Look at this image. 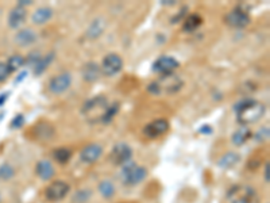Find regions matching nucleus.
I'll return each mask as SVG.
<instances>
[{
	"label": "nucleus",
	"instance_id": "1",
	"mask_svg": "<svg viewBox=\"0 0 270 203\" xmlns=\"http://www.w3.org/2000/svg\"><path fill=\"white\" fill-rule=\"evenodd\" d=\"M234 111L236 114V119L238 122L242 125H248L257 122L258 119L264 117L266 107L265 104L259 103V102L246 98V99H241L234 106Z\"/></svg>",
	"mask_w": 270,
	"mask_h": 203
},
{
	"label": "nucleus",
	"instance_id": "2",
	"mask_svg": "<svg viewBox=\"0 0 270 203\" xmlns=\"http://www.w3.org/2000/svg\"><path fill=\"white\" fill-rule=\"evenodd\" d=\"M107 108L108 101L106 96H93L85 102L84 106L81 108V114H83L85 121H88L90 124H97V122L103 121Z\"/></svg>",
	"mask_w": 270,
	"mask_h": 203
},
{
	"label": "nucleus",
	"instance_id": "3",
	"mask_svg": "<svg viewBox=\"0 0 270 203\" xmlns=\"http://www.w3.org/2000/svg\"><path fill=\"white\" fill-rule=\"evenodd\" d=\"M227 203H259L258 192L248 184H235L225 194Z\"/></svg>",
	"mask_w": 270,
	"mask_h": 203
},
{
	"label": "nucleus",
	"instance_id": "4",
	"mask_svg": "<svg viewBox=\"0 0 270 203\" xmlns=\"http://www.w3.org/2000/svg\"><path fill=\"white\" fill-rule=\"evenodd\" d=\"M122 176H123V183L126 186H135L146 179L147 169L138 165L136 163L129 161L122 165Z\"/></svg>",
	"mask_w": 270,
	"mask_h": 203
},
{
	"label": "nucleus",
	"instance_id": "5",
	"mask_svg": "<svg viewBox=\"0 0 270 203\" xmlns=\"http://www.w3.org/2000/svg\"><path fill=\"white\" fill-rule=\"evenodd\" d=\"M225 22L227 26L234 28H243L250 25L251 19L248 12L242 7H235L230 12H227L225 17Z\"/></svg>",
	"mask_w": 270,
	"mask_h": 203
},
{
	"label": "nucleus",
	"instance_id": "6",
	"mask_svg": "<svg viewBox=\"0 0 270 203\" xmlns=\"http://www.w3.org/2000/svg\"><path fill=\"white\" fill-rule=\"evenodd\" d=\"M69 191H70V186L68 184L67 181L56 180L46 187L45 198L49 202H58V201H62L64 198L67 197Z\"/></svg>",
	"mask_w": 270,
	"mask_h": 203
},
{
	"label": "nucleus",
	"instance_id": "7",
	"mask_svg": "<svg viewBox=\"0 0 270 203\" xmlns=\"http://www.w3.org/2000/svg\"><path fill=\"white\" fill-rule=\"evenodd\" d=\"M123 68V60L122 57L116 54V53H110L103 58L101 62V74L106 76H115L118 75Z\"/></svg>",
	"mask_w": 270,
	"mask_h": 203
},
{
	"label": "nucleus",
	"instance_id": "8",
	"mask_svg": "<svg viewBox=\"0 0 270 203\" xmlns=\"http://www.w3.org/2000/svg\"><path fill=\"white\" fill-rule=\"evenodd\" d=\"M131 156H133V149L130 148V145H127L126 142H119L110 153V160L113 165H123L129 163Z\"/></svg>",
	"mask_w": 270,
	"mask_h": 203
},
{
	"label": "nucleus",
	"instance_id": "9",
	"mask_svg": "<svg viewBox=\"0 0 270 203\" xmlns=\"http://www.w3.org/2000/svg\"><path fill=\"white\" fill-rule=\"evenodd\" d=\"M180 67V62L172 56H161L153 64V71L159 75L173 74L177 68Z\"/></svg>",
	"mask_w": 270,
	"mask_h": 203
},
{
	"label": "nucleus",
	"instance_id": "10",
	"mask_svg": "<svg viewBox=\"0 0 270 203\" xmlns=\"http://www.w3.org/2000/svg\"><path fill=\"white\" fill-rule=\"evenodd\" d=\"M159 87V91L162 94L163 91L168 92V94H173V92H177L180 90L181 85H182V81L179 76H176L173 74L169 75H161V77L158 79V81H156Z\"/></svg>",
	"mask_w": 270,
	"mask_h": 203
},
{
	"label": "nucleus",
	"instance_id": "11",
	"mask_svg": "<svg viewBox=\"0 0 270 203\" xmlns=\"http://www.w3.org/2000/svg\"><path fill=\"white\" fill-rule=\"evenodd\" d=\"M169 130V121L165 118L154 119L143 127V134L149 138H157Z\"/></svg>",
	"mask_w": 270,
	"mask_h": 203
},
{
	"label": "nucleus",
	"instance_id": "12",
	"mask_svg": "<svg viewBox=\"0 0 270 203\" xmlns=\"http://www.w3.org/2000/svg\"><path fill=\"white\" fill-rule=\"evenodd\" d=\"M70 84H72V76H70V74H68V72H64V74L57 75V76H54L50 80L49 90L53 94L60 95V94H64L65 91H68Z\"/></svg>",
	"mask_w": 270,
	"mask_h": 203
},
{
	"label": "nucleus",
	"instance_id": "13",
	"mask_svg": "<svg viewBox=\"0 0 270 203\" xmlns=\"http://www.w3.org/2000/svg\"><path fill=\"white\" fill-rule=\"evenodd\" d=\"M101 154H103V147H101L100 144L93 142V144L87 145L81 151V153H80V160L84 164H93L100 158Z\"/></svg>",
	"mask_w": 270,
	"mask_h": 203
},
{
	"label": "nucleus",
	"instance_id": "14",
	"mask_svg": "<svg viewBox=\"0 0 270 203\" xmlns=\"http://www.w3.org/2000/svg\"><path fill=\"white\" fill-rule=\"evenodd\" d=\"M35 172H37V175H38L41 180L44 181L50 180V179H53V176L56 175V169L53 167V164L50 161H47V160L38 161L35 165Z\"/></svg>",
	"mask_w": 270,
	"mask_h": 203
},
{
	"label": "nucleus",
	"instance_id": "15",
	"mask_svg": "<svg viewBox=\"0 0 270 203\" xmlns=\"http://www.w3.org/2000/svg\"><path fill=\"white\" fill-rule=\"evenodd\" d=\"M26 17H27L26 8L19 6L14 7L8 15V26L11 28H19L26 21Z\"/></svg>",
	"mask_w": 270,
	"mask_h": 203
},
{
	"label": "nucleus",
	"instance_id": "16",
	"mask_svg": "<svg viewBox=\"0 0 270 203\" xmlns=\"http://www.w3.org/2000/svg\"><path fill=\"white\" fill-rule=\"evenodd\" d=\"M101 74L100 67L96 64L95 61L87 62L83 69H81V75H83V79L88 83H93L96 80L99 79V76Z\"/></svg>",
	"mask_w": 270,
	"mask_h": 203
},
{
	"label": "nucleus",
	"instance_id": "17",
	"mask_svg": "<svg viewBox=\"0 0 270 203\" xmlns=\"http://www.w3.org/2000/svg\"><path fill=\"white\" fill-rule=\"evenodd\" d=\"M15 41H17L18 45L21 46L31 45V44H34L37 41V33L34 30H31V28H22L15 35Z\"/></svg>",
	"mask_w": 270,
	"mask_h": 203
},
{
	"label": "nucleus",
	"instance_id": "18",
	"mask_svg": "<svg viewBox=\"0 0 270 203\" xmlns=\"http://www.w3.org/2000/svg\"><path fill=\"white\" fill-rule=\"evenodd\" d=\"M104 28H106L104 21L101 18H97L95 21H92V23L90 25V27L87 30V37L90 38V40H96V38H99L101 34H103Z\"/></svg>",
	"mask_w": 270,
	"mask_h": 203
},
{
	"label": "nucleus",
	"instance_id": "19",
	"mask_svg": "<svg viewBox=\"0 0 270 203\" xmlns=\"http://www.w3.org/2000/svg\"><path fill=\"white\" fill-rule=\"evenodd\" d=\"M34 133H35V137L38 140L46 141V140H50L51 137L54 135V129L51 127V125L46 124V122H41V124L35 126Z\"/></svg>",
	"mask_w": 270,
	"mask_h": 203
},
{
	"label": "nucleus",
	"instance_id": "20",
	"mask_svg": "<svg viewBox=\"0 0 270 203\" xmlns=\"http://www.w3.org/2000/svg\"><path fill=\"white\" fill-rule=\"evenodd\" d=\"M51 17H53V10L50 7H40L37 11L34 12L31 19L35 25H45L47 21H50Z\"/></svg>",
	"mask_w": 270,
	"mask_h": 203
},
{
	"label": "nucleus",
	"instance_id": "21",
	"mask_svg": "<svg viewBox=\"0 0 270 203\" xmlns=\"http://www.w3.org/2000/svg\"><path fill=\"white\" fill-rule=\"evenodd\" d=\"M251 137H253L251 130L243 126V127H241L239 130H236L235 133L232 134V138H231V140L234 142V145H236V147H242L243 144H246Z\"/></svg>",
	"mask_w": 270,
	"mask_h": 203
},
{
	"label": "nucleus",
	"instance_id": "22",
	"mask_svg": "<svg viewBox=\"0 0 270 203\" xmlns=\"http://www.w3.org/2000/svg\"><path fill=\"white\" fill-rule=\"evenodd\" d=\"M239 154L235 152H227L225 156H222V158H219V161H218V165H219L220 168H232L234 165L239 163Z\"/></svg>",
	"mask_w": 270,
	"mask_h": 203
},
{
	"label": "nucleus",
	"instance_id": "23",
	"mask_svg": "<svg viewBox=\"0 0 270 203\" xmlns=\"http://www.w3.org/2000/svg\"><path fill=\"white\" fill-rule=\"evenodd\" d=\"M202 18L200 15H197V14H191V15H188L186 19L184 21V26H182V30L184 31H188V33H191V31H195L196 28H199L202 26Z\"/></svg>",
	"mask_w": 270,
	"mask_h": 203
},
{
	"label": "nucleus",
	"instance_id": "24",
	"mask_svg": "<svg viewBox=\"0 0 270 203\" xmlns=\"http://www.w3.org/2000/svg\"><path fill=\"white\" fill-rule=\"evenodd\" d=\"M54 53L51 51V53H47L46 56L41 57L40 61L35 64V67H34V74L37 75V76H40V75H42L44 72H45L46 69H47V67L50 65L51 62H53V60H54Z\"/></svg>",
	"mask_w": 270,
	"mask_h": 203
},
{
	"label": "nucleus",
	"instance_id": "25",
	"mask_svg": "<svg viewBox=\"0 0 270 203\" xmlns=\"http://www.w3.org/2000/svg\"><path fill=\"white\" fill-rule=\"evenodd\" d=\"M53 157L57 163L67 164L72 158V151L68 148H57L53 151Z\"/></svg>",
	"mask_w": 270,
	"mask_h": 203
},
{
	"label": "nucleus",
	"instance_id": "26",
	"mask_svg": "<svg viewBox=\"0 0 270 203\" xmlns=\"http://www.w3.org/2000/svg\"><path fill=\"white\" fill-rule=\"evenodd\" d=\"M99 191L103 195V198H106V199H110V198L113 197V194H115V186H113L112 181L110 180H103L99 184Z\"/></svg>",
	"mask_w": 270,
	"mask_h": 203
},
{
	"label": "nucleus",
	"instance_id": "27",
	"mask_svg": "<svg viewBox=\"0 0 270 203\" xmlns=\"http://www.w3.org/2000/svg\"><path fill=\"white\" fill-rule=\"evenodd\" d=\"M8 69L14 72V71H18V69H21V68L24 65V57L21 56V54H14L8 58V61L6 62Z\"/></svg>",
	"mask_w": 270,
	"mask_h": 203
},
{
	"label": "nucleus",
	"instance_id": "28",
	"mask_svg": "<svg viewBox=\"0 0 270 203\" xmlns=\"http://www.w3.org/2000/svg\"><path fill=\"white\" fill-rule=\"evenodd\" d=\"M119 111V103L118 102H115L111 106H108L107 111H106V115H104V118H103V124H110L113 118H115V115L118 114Z\"/></svg>",
	"mask_w": 270,
	"mask_h": 203
},
{
	"label": "nucleus",
	"instance_id": "29",
	"mask_svg": "<svg viewBox=\"0 0 270 203\" xmlns=\"http://www.w3.org/2000/svg\"><path fill=\"white\" fill-rule=\"evenodd\" d=\"M90 191L88 190H80L73 195V203H87L90 201Z\"/></svg>",
	"mask_w": 270,
	"mask_h": 203
},
{
	"label": "nucleus",
	"instance_id": "30",
	"mask_svg": "<svg viewBox=\"0 0 270 203\" xmlns=\"http://www.w3.org/2000/svg\"><path fill=\"white\" fill-rule=\"evenodd\" d=\"M14 176V168L10 164H4L0 167V179H10Z\"/></svg>",
	"mask_w": 270,
	"mask_h": 203
},
{
	"label": "nucleus",
	"instance_id": "31",
	"mask_svg": "<svg viewBox=\"0 0 270 203\" xmlns=\"http://www.w3.org/2000/svg\"><path fill=\"white\" fill-rule=\"evenodd\" d=\"M41 53L38 51H31L30 54L27 56V58H24V64H27V65H31V67H35V64L40 61L41 58Z\"/></svg>",
	"mask_w": 270,
	"mask_h": 203
},
{
	"label": "nucleus",
	"instance_id": "32",
	"mask_svg": "<svg viewBox=\"0 0 270 203\" xmlns=\"http://www.w3.org/2000/svg\"><path fill=\"white\" fill-rule=\"evenodd\" d=\"M11 74V71L8 69L6 62H0V83H4L8 76Z\"/></svg>",
	"mask_w": 270,
	"mask_h": 203
},
{
	"label": "nucleus",
	"instance_id": "33",
	"mask_svg": "<svg viewBox=\"0 0 270 203\" xmlns=\"http://www.w3.org/2000/svg\"><path fill=\"white\" fill-rule=\"evenodd\" d=\"M255 140L259 142H265L269 138V127H262V129L257 131V134L254 135Z\"/></svg>",
	"mask_w": 270,
	"mask_h": 203
},
{
	"label": "nucleus",
	"instance_id": "34",
	"mask_svg": "<svg viewBox=\"0 0 270 203\" xmlns=\"http://www.w3.org/2000/svg\"><path fill=\"white\" fill-rule=\"evenodd\" d=\"M23 125H24V117H23L22 114H18L17 117L12 119L11 127L12 129H21Z\"/></svg>",
	"mask_w": 270,
	"mask_h": 203
},
{
	"label": "nucleus",
	"instance_id": "35",
	"mask_svg": "<svg viewBox=\"0 0 270 203\" xmlns=\"http://www.w3.org/2000/svg\"><path fill=\"white\" fill-rule=\"evenodd\" d=\"M147 91H149L150 94H153V95H161L159 87H158V84L156 83V81H153V83H150V84H149V87H147Z\"/></svg>",
	"mask_w": 270,
	"mask_h": 203
},
{
	"label": "nucleus",
	"instance_id": "36",
	"mask_svg": "<svg viewBox=\"0 0 270 203\" xmlns=\"http://www.w3.org/2000/svg\"><path fill=\"white\" fill-rule=\"evenodd\" d=\"M264 179L265 181L269 184L270 183V164L266 163L265 164V175H264Z\"/></svg>",
	"mask_w": 270,
	"mask_h": 203
},
{
	"label": "nucleus",
	"instance_id": "37",
	"mask_svg": "<svg viewBox=\"0 0 270 203\" xmlns=\"http://www.w3.org/2000/svg\"><path fill=\"white\" fill-rule=\"evenodd\" d=\"M199 131L202 133V134H211V133H212V127H209V126H202V127H200Z\"/></svg>",
	"mask_w": 270,
	"mask_h": 203
},
{
	"label": "nucleus",
	"instance_id": "38",
	"mask_svg": "<svg viewBox=\"0 0 270 203\" xmlns=\"http://www.w3.org/2000/svg\"><path fill=\"white\" fill-rule=\"evenodd\" d=\"M31 4H33V1H31V0H21V1H18V6L23 7V8H24L26 6H31Z\"/></svg>",
	"mask_w": 270,
	"mask_h": 203
},
{
	"label": "nucleus",
	"instance_id": "39",
	"mask_svg": "<svg viewBox=\"0 0 270 203\" xmlns=\"http://www.w3.org/2000/svg\"><path fill=\"white\" fill-rule=\"evenodd\" d=\"M24 76H27V72H22V74L19 75V76H18L19 79L15 80V83H19V81H22V80L24 79Z\"/></svg>",
	"mask_w": 270,
	"mask_h": 203
},
{
	"label": "nucleus",
	"instance_id": "40",
	"mask_svg": "<svg viewBox=\"0 0 270 203\" xmlns=\"http://www.w3.org/2000/svg\"><path fill=\"white\" fill-rule=\"evenodd\" d=\"M7 96H8V94H3V95H0V106L7 101Z\"/></svg>",
	"mask_w": 270,
	"mask_h": 203
},
{
	"label": "nucleus",
	"instance_id": "41",
	"mask_svg": "<svg viewBox=\"0 0 270 203\" xmlns=\"http://www.w3.org/2000/svg\"><path fill=\"white\" fill-rule=\"evenodd\" d=\"M161 3H162V4H168V6H173V4H176V0H169V1H166V0H162Z\"/></svg>",
	"mask_w": 270,
	"mask_h": 203
}]
</instances>
